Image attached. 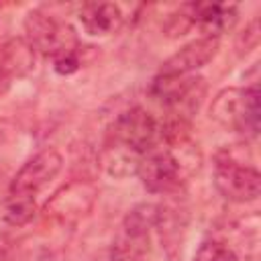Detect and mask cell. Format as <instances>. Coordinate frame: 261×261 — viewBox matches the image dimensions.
Wrapping results in <instances>:
<instances>
[{
	"label": "cell",
	"instance_id": "obj_13",
	"mask_svg": "<svg viewBox=\"0 0 261 261\" xmlns=\"http://www.w3.org/2000/svg\"><path fill=\"white\" fill-rule=\"evenodd\" d=\"M149 251V237H133L128 232L118 234L112 243L110 261H141Z\"/></svg>",
	"mask_w": 261,
	"mask_h": 261
},
{
	"label": "cell",
	"instance_id": "obj_1",
	"mask_svg": "<svg viewBox=\"0 0 261 261\" xmlns=\"http://www.w3.org/2000/svg\"><path fill=\"white\" fill-rule=\"evenodd\" d=\"M210 116L224 128L255 137L259 133V120H261L257 84L249 88L222 90L210 106Z\"/></svg>",
	"mask_w": 261,
	"mask_h": 261
},
{
	"label": "cell",
	"instance_id": "obj_18",
	"mask_svg": "<svg viewBox=\"0 0 261 261\" xmlns=\"http://www.w3.org/2000/svg\"><path fill=\"white\" fill-rule=\"evenodd\" d=\"M257 39H259V20L255 18V20H251V24L247 27V31H243V35L239 37V43H241V41L245 43L243 47H239V53H247L251 47H255Z\"/></svg>",
	"mask_w": 261,
	"mask_h": 261
},
{
	"label": "cell",
	"instance_id": "obj_15",
	"mask_svg": "<svg viewBox=\"0 0 261 261\" xmlns=\"http://www.w3.org/2000/svg\"><path fill=\"white\" fill-rule=\"evenodd\" d=\"M192 261H237V253L220 241H204Z\"/></svg>",
	"mask_w": 261,
	"mask_h": 261
},
{
	"label": "cell",
	"instance_id": "obj_11",
	"mask_svg": "<svg viewBox=\"0 0 261 261\" xmlns=\"http://www.w3.org/2000/svg\"><path fill=\"white\" fill-rule=\"evenodd\" d=\"M35 65V49L27 39H10L0 49V71L6 75H24Z\"/></svg>",
	"mask_w": 261,
	"mask_h": 261
},
{
	"label": "cell",
	"instance_id": "obj_4",
	"mask_svg": "<svg viewBox=\"0 0 261 261\" xmlns=\"http://www.w3.org/2000/svg\"><path fill=\"white\" fill-rule=\"evenodd\" d=\"M212 181L226 200L237 202V204L253 202L259 198V192H261L259 171L251 165H243L230 155L216 157Z\"/></svg>",
	"mask_w": 261,
	"mask_h": 261
},
{
	"label": "cell",
	"instance_id": "obj_17",
	"mask_svg": "<svg viewBox=\"0 0 261 261\" xmlns=\"http://www.w3.org/2000/svg\"><path fill=\"white\" fill-rule=\"evenodd\" d=\"M80 65H82V61H80L77 53H73V55H61V57L53 59V69L59 75H69V73L77 71Z\"/></svg>",
	"mask_w": 261,
	"mask_h": 261
},
{
	"label": "cell",
	"instance_id": "obj_12",
	"mask_svg": "<svg viewBox=\"0 0 261 261\" xmlns=\"http://www.w3.org/2000/svg\"><path fill=\"white\" fill-rule=\"evenodd\" d=\"M157 218H159V206L151 202H141L126 212L120 230L133 237H149L151 228H155L157 224Z\"/></svg>",
	"mask_w": 261,
	"mask_h": 261
},
{
	"label": "cell",
	"instance_id": "obj_8",
	"mask_svg": "<svg viewBox=\"0 0 261 261\" xmlns=\"http://www.w3.org/2000/svg\"><path fill=\"white\" fill-rule=\"evenodd\" d=\"M220 41L214 37H200L184 45L179 51H175L171 57H167L161 63L159 73L161 75H190L192 71L204 67L208 61L214 59L218 53Z\"/></svg>",
	"mask_w": 261,
	"mask_h": 261
},
{
	"label": "cell",
	"instance_id": "obj_10",
	"mask_svg": "<svg viewBox=\"0 0 261 261\" xmlns=\"http://www.w3.org/2000/svg\"><path fill=\"white\" fill-rule=\"evenodd\" d=\"M237 20L234 4H212V2H196L194 4V24L204 31V37L222 35Z\"/></svg>",
	"mask_w": 261,
	"mask_h": 261
},
{
	"label": "cell",
	"instance_id": "obj_6",
	"mask_svg": "<svg viewBox=\"0 0 261 261\" xmlns=\"http://www.w3.org/2000/svg\"><path fill=\"white\" fill-rule=\"evenodd\" d=\"M135 173L147 192L167 194L181 184V161L169 149H153L139 159Z\"/></svg>",
	"mask_w": 261,
	"mask_h": 261
},
{
	"label": "cell",
	"instance_id": "obj_14",
	"mask_svg": "<svg viewBox=\"0 0 261 261\" xmlns=\"http://www.w3.org/2000/svg\"><path fill=\"white\" fill-rule=\"evenodd\" d=\"M2 216L10 226H24L35 216V198L8 194V198L4 200Z\"/></svg>",
	"mask_w": 261,
	"mask_h": 261
},
{
	"label": "cell",
	"instance_id": "obj_16",
	"mask_svg": "<svg viewBox=\"0 0 261 261\" xmlns=\"http://www.w3.org/2000/svg\"><path fill=\"white\" fill-rule=\"evenodd\" d=\"M192 27H194V4H184L179 10L169 14L165 31L169 37H177V35H184L186 31H190Z\"/></svg>",
	"mask_w": 261,
	"mask_h": 261
},
{
	"label": "cell",
	"instance_id": "obj_5",
	"mask_svg": "<svg viewBox=\"0 0 261 261\" xmlns=\"http://www.w3.org/2000/svg\"><path fill=\"white\" fill-rule=\"evenodd\" d=\"M96 196H98V190L92 181L75 179L63 186L59 192H55L53 198L45 204L43 212L51 220L73 224L94 208Z\"/></svg>",
	"mask_w": 261,
	"mask_h": 261
},
{
	"label": "cell",
	"instance_id": "obj_7",
	"mask_svg": "<svg viewBox=\"0 0 261 261\" xmlns=\"http://www.w3.org/2000/svg\"><path fill=\"white\" fill-rule=\"evenodd\" d=\"M63 167V157L57 149H45L31 157L12 177L8 194L35 198L49 181H53Z\"/></svg>",
	"mask_w": 261,
	"mask_h": 261
},
{
	"label": "cell",
	"instance_id": "obj_19",
	"mask_svg": "<svg viewBox=\"0 0 261 261\" xmlns=\"http://www.w3.org/2000/svg\"><path fill=\"white\" fill-rule=\"evenodd\" d=\"M10 80H12L10 75H6L4 71H0V96H2V94L8 90V86H10Z\"/></svg>",
	"mask_w": 261,
	"mask_h": 261
},
{
	"label": "cell",
	"instance_id": "obj_2",
	"mask_svg": "<svg viewBox=\"0 0 261 261\" xmlns=\"http://www.w3.org/2000/svg\"><path fill=\"white\" fill-rule=\"evenodd\" d=\"M24 31H27V41L31 43L35 53L39 51L47 57L57 59L61 55H73L80 49L75 31L67 22L43 10H31L27 14Z\"/></svg>",
	"mask_w": 261,
	"mask_h": 261
},
{
	"label": "cell",
	"instance_id": "obj_20",
	"mask_svg": "<svg viewBox=\"0 0 261 261\" xmlns=\"http://www.w3.org/2000/svg\"><path fill=\"white\" fill-rule=\"evenodd\" d=\"M0 261H2V251H0Z\"/></svg>",
	"mask_w": 261,
	"mask_h": 261
},
{
	"label": "cell",
	"instance_id": "obj_3",
	"mask_svg": "<svg viewBox=\"0 0 261 261\" xmlns=\"http://www.w3.org/2000/svg\"><path fill=\"white\" fill-rule=\"evenodd\" d=\"M112 139L114 145H120L135 155L143 157L145 153L159 147L163 141L161 120H157L151 112L141 106L124 110L112 124Z\"/></svg>",
	"mask_w": 261,
	"mask_h": 261
},
{
	"label": "cell",
	"instance_id": "obj_9",
	"mask_svg": "<svg viewBox=\"0 0 261 261\" xmlns=\"http://www.w3.org/2000/svg\"><path fill=\"white\" fill-rule=\"evenodd\" d=\"M84 31L92 37H104V35H110L114 31L120 29L122 24V12L116 4H110V2H90V4H84L80 8V14H77Z\"/></svg>",
	"mask_w": 261,
	"mask_h": 261
}]
</instances>
